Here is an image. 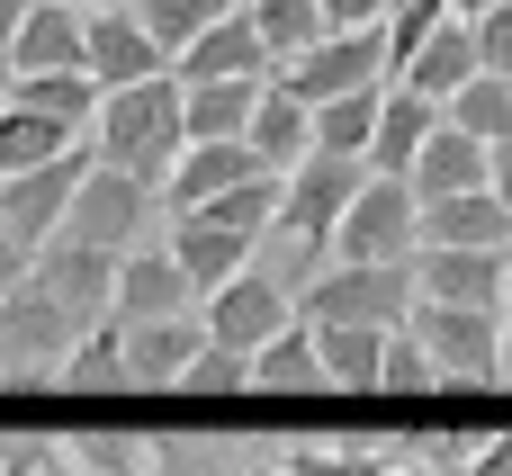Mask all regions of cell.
Returning <instances> with one entry per match:
<instances>
[{
  "label": "cell",
  "mask_w": 512,
  "mask_h": 476,
  "mask_svg": "<svg viewBox=\"0 0 512 476\" xmlns=\"http://www.w3.org/2000/svg\"><path fill=\"white\" fill-rule=\"evenodd\" d=\"M423 252V198L405 189V180H360V198H351V216L333 225V261H369V270H405Z\"/></svg>",
  "instance_id": "3957f363"
},
{
  "label": "cell",
  "mask_w": 512,
  "mask_h": 476,
  "mask_svg": "<svg viewBox=\"0 0 512 476\" xmlns=\"http://www.w3.org/2000/svg\"><path fill=\"white\" fill-rule=\"evenodd\" d=\"M324 27L351 36V27H387V0H324Z\"/></svg>",
  "instance_id": "b9f144b4"
},
{
  "label": "cell",
  "mask_w": 512,
  "mask_h": 476,
  "mask_svg": "<svg viewBox=\"0 0 512 476\" xmlns=\"http://www.w3.org/2000/svg\"><path fill=\"white\" fill-rule=\"evenodd\" d=\"M396 476H459V468H423V459H405V468H396Z\"/></svg>",
  "instance_id": "c3c4849f"
},
{
  "label": "cell",
  "mask_w": 512,
  "mask_h": 476,
  "mask_svg": "<svg viewBox=\"0 0 512 476\" xmlns=\"http://www.w3.org/2000/svg\"><path fill=\"white\" fill-rule=\"evenodd\" d=\"M432 135H441V108H432L423 90L387 81V99H378V135H369V171H378V180H405L414 153H423Z\"/></svg>",
  "instance_id": "d6986e66"
},
{
  "label": "cell",
  "mask_w": 512,
  "mask_h": 476,
  "mask_svg": "<svg viewBox=\"0 0 512 476\" xmlns=\"http://www.w3.org/2000/svg\"><path fill=\"white\" fill-rule=\"evenodd\" d=\"M81 351V324L36 288V279H18L9 288V306H0V387H27V378H63V360Z\"/></svg>",
  "instance_id": "8992f818"
},
{
  "label": "cell",
  "mask_w": 512,
  "mask_h": 476,
  "mask_svg": "<svg viewBox=\"0 0 512 476\" xmlns=\"http://www.w3.org/2000/svg\"><path fill=\"white\" fill-rule=\"evenodd\" d=\"M171 315H198V288L189 270L171 261V243H144L117 261V324H171Z\"/></svg>",
  "instance_id": "5bb4252c"
},
{
  "label": "cell",
  "mask_w": 512,
  "mask_h": 476,
  "mask_svg": "<svg viewBox=\"0 0 512 476\" xmlns=\"http://www.w3.org/2000/svg\"><path fill=\"white\" fill-rule=\"evenodd\" d=\"M486 9H495V0H450V18H468V27H477Z\"/></svg>",
  "instance_id": "7dc6e473"
},
{
  "label": "cell",
  "mask_w": 512,
  "mask_h": 476,
  "mask_svg": "<svg viewBox=\"0 0 512 476\" xmlns=\"http://www.w3.org/2000/svg\"><path fill=\"white\" fill-rule=\"evenodd\" d=\"M198 324H207V342L216 351H270L288 324H297V297H288V279H270V270H243V279H225L207 306H198Z\"/></svg>",
  "instance_id": "9c48e42d"
},
{
  "label": "cell",
  "mask_w": 512,
  "mask_h": 476,
  "mask_svg": "<svg viewBox=\"0 0 512 476\" xmlns=\"http://www.w3.org/2000/svg\"><path fill=\"white\" fill-rule=\"evenodd\" d=\"M243 387H252V360H243V351H216V342H207V351L189 360V378H180V396H243Z\"/></svg>",
  "instance_id": "ab89813d"
},
{
  "label": "cell",
  "mask_w": 512,
  "mask_h": 476,
  "mask_svg": "<svg viewBox=\"0 0 512 476\" xmlns=\"http://www.w3.org/2000/svg\"><path fill=\"white\" fill-rule=\"evenodd\" d=\"M27 279L90 333V324H108L117 315V252H99V243H72V234H54V243H36V261H27Z\"/></svg>",
  "instance_id": "30bf717a"
},
{
  "label": "cell",
  "mask_w": 512,
  "mask_h": 476,
  "mask_svg": "<svg viewBox=\"0 0 512 476\" xmlns=\"http://www.w3.org/2000/svg\"><path fill=\"white\" fill-rule=\"evenodd\" d=\"M189 90H180V72H162V81H135V90H108L99 99V162L108 171H126V180H144L153 198H162V180H171V162L189 153Z\"/></svg>",
  "instance_id": "6da1fadb"
},
{
  "label": "cell",
  "mask_w": 512,
  "mask_h": 476,
  "mask_svg": "<svg viewBox=\"0 0 512 476\" xmlns=\"http://www.w3.org/2000/svg\"><path fill=\"white\" fill-rule=\"evenodd\" d=\"M27 261H36V252H27V243H9V234H0V306H9V288H18V279H27Z\"/></svg>",
  "instance_id": "7bdbcfd3"
},
{
  "label": "cell",
  "mask_w": 512,
  "mask_h": 476,
  "mask_svg": "<svg viewBox=\"0 0 512 476\" xmlns=\"http://www.w3.org/2000/svg\"><path fill=\"white\" fill-rule=\"evenodd\" d=\"M36 0H0V54H9V36H18V18H27Z\"/></svg>",
  "instance_id": "ee69618b"
},
{
  "label": "cell",
  "mask_w": 512,
  "mask_h": 476,
  "mask_svg": "<svg viewBox=\"0 0 512 476\" xmlns=\"http://www.w3.org/2000/svg\"><path fill=\"white\" fill-rule=\"evenodd\" d=\"M126 9H135V27H144V36H153V45H162V54L180 63V54H189V45H198V36L216 27V18H225L234 0H126Z\"/></svg>",
  "instance_id": "1f68e13d"
},
{
  "label": "cell",
  "mask_w": 512,
  "mask_h": 476,
  "mask_svg": "<svg viewBox=\"0 0 512 476\" xmlns=\"http://www.w3.org/2000/svg\"><path fill=\"white\" fill-rule=\"evenodd\" d=\"M441 387V369L423 360V342L414 333H387V360H378V396H432Z\"/></svg>",
  "instance_id": "f35d334b"
},
{
  "label": "cell",
  "mask_w": 512,
  "mask_h": 476,
  "mask_svg": "<svg viewBox=\"0 0 512 476\" xmlns=\"http://www.w3.org/2000/svg\"><path fill=\"white\" fill-rule=\"evenodd\" d=\"M63 387H72V396H90V387H126V324H117V315L81 333V351L63 360Z\"/></svg>",
  "instance_id": "e575fe53"
},
{
  "label": "cell",
  "mask_w": 512,
  "mask_h": 476,
  "mask_svg": "<svg viewBox=\"0 0 512 476\" xmlns=\"http://www.w3.org/2000/svg\"><path fill=\"white\" fill-rule=\"evenodd\" d=\"M405 189H414L423 207H441V198H468V189H495V153H486L477 135H459V126L441 117V135H432V144L414 153Z\"/></svg>",
  "instance_id": "2e32d148"
},
{
  "label": "cell",
  "mask_w": 512,
  "mask_h": 476,
  "mask_svg": "<svg viewBox=\"0 0 512 476\" xmlns=\"http://www.w3.org/2000/svg\"><path fill=\"white\" fill-rule=\"evenodd\" d=\"M153 476H243V459L198 432H153Z\"/></svg>",
  "instance_id": "8d00e7d4"
},
{
  "label": "cell",
  "mask_w": 512,
  "mask_h": 476,
  "mask_svg": "<svg viewBox=\"0 0 512 476\" xmlns=\"http://www.w3.org/2000/svg\"><path fill=\"white\" fill-rule=\"evenodd\" d=\"M387 9H396V0H387Z\"/></svg>",
  "instance_id": "f5cc1de1"
},
{
  "label": "cell",
  "mask_w": 512,
  "mask_h": 476,
  "mask_svg": "<svg viewBox=\"0 0 512 476\" xmlns=\"http://www.w3.org/2000/svg\"><path fill=\"white\" fill-rule=\"evenodd\" d=\"M414 306H468L495 315L504 306V252H414Z\"/></svg>",
  "instance_id": "4fadbf2b"
},
{
  "label": "cell",
  "mask_w": 512,
  "mask_h": 476,
  "mask_svg": "<svg viewBox=\"0 0 512 476\" xmlns=\"http://www.w3.org/2000/svg\"><path fill=\"white\" fill-rule=\"evenodd\" d=\"M9 108H36L54 126H99V81L90 72H9Z\"/></svg>",
  "instance_id": "4316f807"
},
{
  "label": "cell",
  "mask_w": 512,
  "mask_h": 476,
  "mask_svg": "<svg viewBox=\"0 0 512 476\" xmlns=\"http://www.w3.org/2000/svg\"><path fill=\"white\" fill-rule=\"evenodd\" d=\"M495 198L512 207V144H495Z\"/></svg>",
  "instance_id": "f6af8a7d"
},
{
  "label": "cell",
  "mask_w": 512,
  "mask_h": 476,
  "mask_svg": "<svg viewBox=\"0 0 512 476\" xmlns=\"http://www.w3.org/2000/svg\"><path fill=\"white\" fill-rule=\"evenodd\" d=\"M243 180H261V153L252 144H189L171 162V180H162V216H198V207H216Z\"/></svg>",
  "instance_id": "9a60e30c"
},
{
  "label": "cell",
  "mask_w": 512,
  "mask_h": 476,
  "mask_svg": "<svg viewBox=\"0 0 512 476\" xmlns=\"http://www.w3.org/2000/svg\"><path fill=\"white\" fill-rule=\"evenodd\" d=\"M396 450H288L279 476H396Z\"/></svg>",
  "instance_id": "74e56055"
},
{
  "label": "cell",
  "mask_w": 512,
  "mask_h": 476,
  "mask_svg": "<svg viewBox=\"0 0 512 476\" xmlns=\"http://www.w3.org/2000/svg\"><path fill=\"white\" fill-rule=\"evenodd\" d=\"M0 378H9V369H0Z\"/></svg>",
  "instance_id": "db71d44e"
},
{
  "label": "cell",
  "mask_w": 512,
  "mask_h": 476,
  "mask_svg": "<svg viewBox=\"0 0 512 476\" xmlns=\"http://www.w3.org/2000/svg\"><path fill=\"white\" fill-rule=\"evenodd\" d=\"M315 351H324V378H333L342 396H378L387 333H369V324H315Z\"/></svg>",
  "instance_id": "f1b7e54d"
},
{
  "label": "cell",
  "mask_w": 512,
  "mask_h": 476,
  "mask_svg": "<svg viewBox=\"0 0 512 476\" xmlns=\"http://www.w3.org/2000/svg\"><path fill=\"white\" fill-rule=\"evenodd\" d=\"M0 72H81V9L72 0H36L0 54Z\"/></svg>",
  "instance_id": "7402d4cb"
},
{
  "label": "cell",
  "mask_w": 512,
  "mask_h": 476,
  "mask_svg": "<svg viewBox=\"0 0 512 476\" xmlns=\"http://www.w3.org/2000/svg\"><path fill=\"white\" fill-rule=\"evenodd\" d=\"M90 144H72L63 162H45V171H18V180H0V234L9 243H54L63 234V216H72V198H81V180H90Z\"/></svg>",
  "instance_id": "8fae6325"
},
{
  "label": "cell",
  "mask_w": 512,
  "mask_h": 476,
  "mask_svg": "<svg viewBox=\"0 0 512 476\" xmlns=\"http://www.w3.org/2000/svg\"><path fill=\"white\" fill-rule=\"evenodd\" d=\"M423 243L432 252H512V207L495 189L441 198V207H423Z\"/></svg>",
  "instance_id": "44dd1931"
},
{
  "label": "cell",
  "mask_w": 512,
  "mask_h": 476,
  "mask_svg": "<svg viewBox=\"0 0 512 476\" xmlns=\"http://www.w3.org/2000/svg\"><path fill=\"white\" fill-rule=\"evenodd\" d=\"M252 234H234V225H216V216H171V261L189 270V288H198V306L225 288V279H243L252 270Z\"/></svg>",
  "instance_id": "e0dca14e"
},
{
  "label": "cell",
  "mask_w": 512,
  "mask_h": 476,
  "mask_svg": "<svg viewBox=\"0 0 512 476\" xmlns=\"http://www.w3.org/2000/svg\"><path fill=\"white\" fill-rule=\"evenodd\" d=\"M72 144H81L72 126H54V117H36V108H0V180L45 171V162H63Z\"/></svg>",
  "instance_id": "f546056e"
},
{
  "label": "cell",
  "mask_w": 512,
  "mask_h": 476,
  "mask_svg": "<svg viewBox=\"0 0 512 476\" xmlns=\"http://www.w3.org/2000/svg\"><path fill=\"white\" fill-rule=\"evenodd\" d=\"M153 189L144 180H126V171H108V162H90V180H81V198H72V216H63V234L72 243H99V252H144L153 243Z\"/></svg>",
  "instance_id": "ba28073f"
},
{
  "label": "cell",
  "mask_w": 512,
  "mask_h": 476,
  "mask_svg": "<svg viewBox=\"0 0 512 476\" xmlns=\"http://www.w3.org/2000/svg\"><path fill=\"white\" fill-rule=\"evenodd\" d=\"M81 72H90V81H99V99H108V90L162 81V72H171V54L135 27V9L117 0V9H90V18H81Z\"/></svg>",
  "instance_id": "7c38bea8"
},
{
  "label": "cell",
  "mask_w": 512,
  "mask_h": 476,
  "mask_svg": "<svg viewBox=\"0 0 512 476\" xmlns=\"http://www.w3.org/2000/svg\"><path fill=\"white\" fill-rule=\"evenodd\" d=\"M297 108H333V99H351V90H387V36L378 27H351V36H324L315 54H297V63H279L270 72Z\"/></svg>",
  "instance_id": "52a82bcc"
},
{
  "label": "cell",
  "mask_w": 512,
  "mask_h": 476,
  "mask_svg": "<svg viewBox=\"0 0 512 476\" xmlns=\"http://www.w3.org/2000/svg\"><path fill=\"white\" fill-rule=\"evenodd\" d=\"M360 180H369V162H342V153H306V162L288 171V189H279V234L297 243V261H306V252H333V225L351 216Z\"/></svg>",
  "instance_id": "5b68a950"
},
{
  "label": "cell",
  "mask_w": 512,
  "mask_h": 476,
  "mask_svg": "<svg viewBox=\"0 0 512 476\" xmlns=\"http://www.w3.org/2000/svg\"><path fill=\"white\" fill-rule=\"evenodd\" d=\"M477 63H486L495 81H512V0H495V9L477 18Z\"/></svg>",
  "instance_id": "60d3db41"
},
{
  "label": "cell",
  "mask_w": 512,
  "mask_h": 476,
  "mask_svg": "<svg viewBox=\"0 0 512 476\" xmlns=\"http://www.w3.org/2000/svg\"><path fill=\"white\" fill-rule=\"evenodd\" d=\"M63 450L90 476H153V432H126V423H72Z\"/></svg>",
  "instance_id": "83f0119b"
},
{
  "label": "cell",
  "mask_w": 512,
  "mask_h": 476,
  "mask_svg": "<svg viewBox=\"0 0 512 476\" xmlns=\"http://www.w3.org/2000/svg\"><path fill=\"white\" fill-rule=\"evenodd\" d=\"M378 99H387V90H351V99L315 108V153H342V162H369V135H378Z\"/></svg>",
  "instance_id": "836d02e7"
},
{
  "label": "cell",
  "mask_w": 512,
  "mask_h": 476,
  "mask_svg": "<svg viewBox=\"0 0 512 476\" xmlns=\"http://www.w3.org/2000/svg\"><path fill=\"white\" fill-rule=\"evenodd\" d=\"M405 333L423 342V360L441 369V387H495V378H512V360H504V315L414 306V324H405Z\"/></svg>",
  "instance_id": "277c9868"
},
{
  "label": "cell",
  "mask_w": 512,
  "mask_h": 476,
  "mask_svg": "<svg viewBox=\"0 0 512 476\" xmlns=\"http://www.w3.org/2000/svg\"><path fill=\"white\" fill-rule=\"evenodd\" d=\"M252 27H261V45H270V63H297V54H315L333 27H324V0H252L243 9Z\"/></svg>",
  "instance_id": "4dcf8cb0"
},
{
  "label": "cell",
  "mask_w": 512,
  "mask_h": 476,
  "mask_svg": "<svg viewBox=\"0 0 512 476\" xmlns=\"http://www.w3.org/2000/svg\"><path fill=\"white\" fill-rule=\"evenodd\" d=\"M0 108H9V72H0Z\"/></svg>",
  "instance_id": "f907efd6"
},
{
  "label": "cell",
  "mask_w": 512,
  "mask_h": 476,
  "mask_svg": "<svg viewBox=\"0 0 512 476\" xmlns=\"http://www.w3.org/2000/svg\"><path fill=\"white\" fill-rule=\"evenodd\" d=\"M0 476H9V468H0Z\"/></svg>",
  "instance_id": "11a10c76"
},
{
  "label": "cell",
  "mask_w": 512,
  "mask_h": 476,
  "mask_svg": "<svg viewBox=\"0 0 512 476\" xmlns=\"http://www.w3.org/2000/svg\"><path fill=\"white\" fill-rule=\"evenodd\" d=\"M171 72H180V81H270L279 63H270L261 27H252L243 9H225V18H216V27H207V36H198V45H189Z\"/></svg>",
  "instance_id": "ac0fdd59"
},
{
  "label": "cell",
  "mask_w": 512,
  "mask_h": 476,
  "mask_svg": "<svg viewBox=\"0 0 512 476\" xmlns=\"http://www.w3.org/2000/svg\"><path fill=\"white\" fill-rule=\"evenodd\" d=\"M441 27H450V0H396V9H387V27H378V36H387V72H405Z\"/></svg>",
  "instance_id": "d590c367"
},
{
  "label": "cell",
  "mask_w": 512,
  "mask_h": 476,
  "mask_svg": "<svg viewBox=\"0 0 512 476\" xmlns=\"http://www.w3.org/2000/svg\"><path fill=\"white\" fill-rule=\"evenodd\" d=\"M495 315H504V360H512V252H504V306Z\"/></svg>",
  "instance_id": "bcb514c9"
},
{
  "label": "cell",
  "mask_w": 512,
  "mask_h": 476,
  "mask_svg": "<svg viewBox=\"0 0 512 476\" xmlns=\"http://www.w3.org/2000/svg\"><path fill=\"white\" fill-rule=\"evenodd\" d=\"M252 387L261 396H324L333 378H324V351H315V324L297 315L270 351H252Z\"/></svg>",
  "instance_id": "484cf974"
},
{
  "label": "cell",
  "mask_w": 512,
  "mask_h": 476,
  "mask_svg": "<svg viewBox=\"0 0 512 476\" xmlns=\"http://www.w3.org/2000/svg\"><path fill=\"white\" fill-rule=\"evenodd\" d=\"M297 315H306V324H369V333H405V324H414V261H405V270L333 261L324 279H306Z\"/></svg>",
  "instance_id": "7a4b0ae2"
},
{
  "label": "cell",
  "mask_w": 512,
  "mask_h": 476,
  "mask_svg": "<svg viewBox=\"0 0 512 476\" xmlns=\"http://www.w3.org/2000/svg\"><path fill=\"white\" fill-rule=\"evenodd\" d=\"M243 144L261 153V171H270V180H288V171L315 153V108H297V99L270 81V90H261V108H252V126H243Z\"/></svg>",
  "instance_id": "603a6c76"
},
{
  "label": "cell",
  "mask_w": 512,
  "mask_h": 476,
  "mask_svg": "<svg viewBox=\"0 0 512 476\" xmlns=\"http://www.w3.org/2000/svg\"><path fill=\"white\" fill-rule=\"evenodd\" d=\"M207 351V324L198 315H171V324H126V387H180L189 360Z\"/></svg>",
  "instance_id": "ffe728a7"
},
{
  "label": "cell",
  "mask_w": 512,
  "mask_h": 476,
  "mask_svg": "<svg viewBox=\"0 0 512 476\" xmlns=\"http://www.w3.org/2000/svg\"><path fill=\"white\" fill-rule=\"evenodd\" d=\"M234 9H252V0H234Z\"/></svg>",
  "instance_id": "816d5d0a"
},
{
  "label": "cell",
  "mask_w": 512,
  "mask_h": 476,
  "mask_svg": "<svg viewBox=\"0 0 512 476\" xmlns=\"http://www.w3.org/2000/svg\"><path fill=\"white\" fill-rule=\"evenodd\" d=\"M189 90V144H243V126H252V108H261V90L270 81H180Z\"/></svg>",
  "instance_id": "d4e9b609"
},
{
  "label": "cell",
  "mask_w": 512,
  "mask_h": 476,
  "mask_svg": "<svg viewBox=\"0 0 512 476\" xmlns=\"http://www.w3.org/2000/svg\"><path fill=\"white\" fill-rule=\"evenodd\" d=\"M441 117H450L459 135H477V144L495 153V144H512V81H495V72H477V81H468V90H459V99H450Z\"/></svg>",
  "instance_id": "d6a6232c"
},
{
  "label": "cell",
  "mask_w": 512,
  "mask_h": 476,
  "mask_svg": "<svg viewBox=\"0 0 512 476\" xmlns=\"http://www.w3.org/2000/svg\"><path fill=\"white\" fill-rule=\"evenodd\" d=\"M72 9H81V18H90V9H117V0H72Z\"/></svg>",
  "instance_id": "681fc988"
},
{
  "label": "cell",
  "mask_w": 512,
  "mask_h": 476,
  "mask_svg": "<svg viewBox=\"0 0 512 476\" xmlns=\"http://www.w3.org/2000/svg\"><path fill=\"white\" fill-rule=\"evenodd\" d=\"M477 72H486V63H477V27H468V18H450V27H441V36H432V45H423L396 81H405V90H423L432 108H450Z\"/></svg>",
  "instance_id": "cb8c5ba5"
}]
</instances>
